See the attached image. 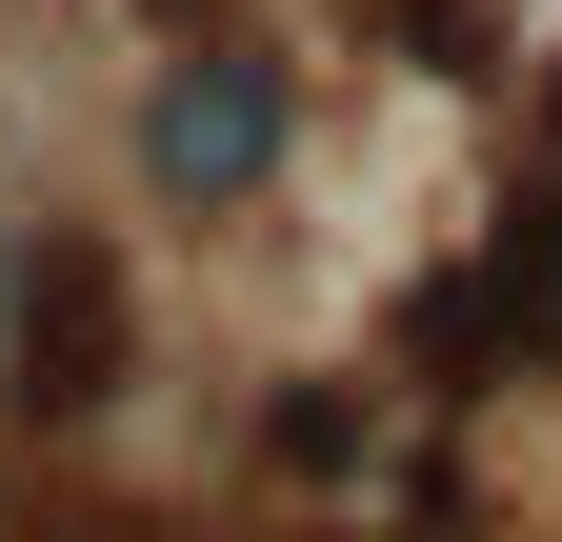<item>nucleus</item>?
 <instances>
[{
	"instance_id": "f257e3e1",
	"label": "nucleus",
	"mask_w": 562,
	"mask_h": 542,
	"mask_svg": "<svg viewBox=\"0 0 562 542\" xmlns=\"http://www.w3.org/2000/svg\"><path fill=\"white\" fill-rule=\"evenodd\" d=\"M302 181V60L281 41H181L140 60V201L161 222H241Z\"/></svg>"
},
{
	"instance_id": "f03ea898",
	"label": "nucleus",
	"mask_w": 562,
	"mask_h": 542,
	"mask_svg": "<svg viewBox=\"0 0 562 542\" xmlns=\"http://www.w3.org/2000/svg\"><path fill=\"white\" fill-rule=\"evenodd\" d=\"M140 382V282L101 222H60V201H21L0 222V402L21 422H81V402Z\"/></svg>"
},
{
	"instance_id": "7ed1b4c3",
	"label": "nucleus",
	"mask_w": 562,
	"mask_h": 542,
	"mask_svg": "<svg viewBox=\"0 0 562 542\" xmlns=\"http://www.w3.org/2000/svg\"><path fill=\"white\" fill-rule=\"evenodd\" d=\"M0 542H21V503H0Z\"/></svg>"
}]
</instances>
